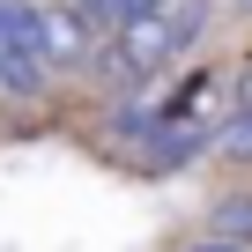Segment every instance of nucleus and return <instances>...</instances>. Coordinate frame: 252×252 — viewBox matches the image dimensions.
<instances>
[{
    "mask_svg": "<svg viewBox=\"0 0 252 252\" xmlns=\"http://www.w3.org/2000/svg\"><path fill=\"white\" fill-rule=\"evenodd\" d=\"M208 15H215L208 0H163V8H149V15H126V23L111 30V45H104V67H96V74H119V82L149 89L178 52H193V45H200Z\"/></svg>",
    "mask_w": 252,
    "mask_h": 252,
    "instance_id": "nucleus-1",
    "label": "nucleus"
},
{
    "mask_svg": "<svg viewBox=\"0 0 252 252\" xmlns=\"http://www.w3.org/2000/svg\"><path fill=\"white\" fill-rule=\"evenodd\" d=\"M74 8H82V15H89V23L104 30V37H111V30L126 23V15H149V8H163V0H74Z\"/></svg>",
    "mask_w": 252,
    "mask_h": 252,
    "instance_id": "nucleus-2",
    "label": "nucleus"
},
{
    "mask_svg": "<svg viewBox=\"0 0 252 252\" xmlns=\"http://www.w3.org/2000/svg\"><path fill=\"white\" fill-rule=\"evenodd\" d=\"M208 222H215V237H237V245H252V200H222Z\"/></svg>",
    "mask_w": 252,
    "mask_h": 252,
    "instance_id": "nucleus-3",
    "label": "nucleus"
},
{
    "mask_svg": "<svg viewBox=\"0 0 252 252\" xmlns=\"http://www.w3.org/2000/svg\"><path fill=\"white\" fill-rule=\"evenodd\" d=\"M222 156L230 163H252V104H237V119L222 126Z\"/></svg>",
    "mask_w": 252,
    "mask_h": 252,
    "instance_id": "nucleus-4",
    "label": "nucleus"
},
{
    "mask_svg": "<svg viewBox=\"0 0 252 252\" xmlns=\"http://www.w3.org/2000/svg\"><path fill=\"white\" fill-rule=\"evenodd\" d=\"M0 96H30V82H23V60H15V37H8V23H0Z\"/></svg>",
    "mask_w": 252,
    "mask_h": 252,
    "instance_id": "nucleus-5",
    "label": "nucleus"
},
{
    "mask_svg": "<svg viewBox=\"0 0 252 252\" xmlns=\"http://www.w3.org/2000/svg\"><path fill=\"white\" fill-rule=\"evenodd\" d=\"M193 252H252V245H237V237H200Z\"/></svg>",
    "mask_w": 252,
    "mask_h": 252,
    "instance_id": "nucleus-6",
    "label": "nucleus"
},
{
    "mask_svg": "<svg viewBox=\"0 0 252 252\" xmlns=\"http://www.w3.org/2000/svg\"><path fill=\"white\" fill-rule=\"evenodd\" d=\"M237 8H245V15H252V0H237Z\"/></svg>",
    "mask_w": 252,
    "mask_h": 252,
    "instance_id": "nucleus-7",
    "label": "nucleus"
}]
</instances>
